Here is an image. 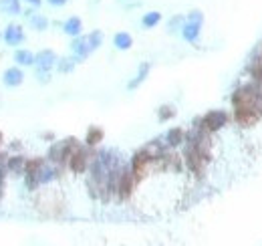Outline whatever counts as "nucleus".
Returning a JSON list of instances; mask_svg holds the SVG:
<instances>
[{
    "label": "nucleus",
    "mask_w": 262,
    "mask_h": 246,
    "mask_svg": "<svg viewBox=\"0 0 262 246\" xmlns=\"http://www.w3.org/2000/svg\"><path fill=\"white\" fill-rule=\"evenodd\" d=\"M34 63L38 67L40 73H49L55 65H57V55L53 51H40L36 57H34Z\"/></svg>",
    "instance_id": "obj_6"
},
{
    "label": "nucleus",
    "mask_w": 262,
    "mask_h": 246,
    "mask_svg": "<svg viewBox=\"0 0 262 246\" xmlns=\"http://www.w3.org/2000/svg\"><path fill=\"white\" fill-rule=\"evenodd\" d=\"M69 168L75 172V174H83L87 168H89V164H91V156H89V152L85 150V147H81V145H77L75 150H73V154L69 156Z\"/></svg>",
    "instance_id": "obj_5"
},
{
    "label": "nucleus",
    "mask_w": 262,
    "mask_h": 246,
    "mask_svg": "<svg viewBox=\"0 0 262 246\" xmlns=\"http://www.w3.org/2000/svg\"><path fill=\"white\" fill-rule=\"evenodd\" d=\"M159 20H161V14H159L157 10H151V12H147V14L141 18V24H143L145 28H153Z\"/></svg>",
    "instance_id": "obj_17"
},
{
    "label": "nucleus",
    "mask_w": 262,
    "mask_h": 246,
    "mask_svg": "<svg viewBox=\"0 0 262 246\" xmlns=\"http://www.w3.org/2000/svg\"><path fill=\"white\" fill-rule=\"evenodd\" d=\"M24 166H26V160L22 156H14L6 162V170L12 174H24Z\"/></svg>",
    "instance_id": "obj_13"
},
{
    "label": "nucleus",
    "mask_w": 262,
    "mask_h": 246,
    "mask_svg": "<svg viewBox=\"0 0 262 246\" xmlns=\"http://www.w3.org/2000/svg\"><path fill=\"white\" fill-rule=\"evenodd\" d=\"M73 67H75V61H71V59H63V61L59 63L61 73H69V71H73Z\"/></svg>",
    "instance_id": "obj_23"
},
{
    "label": "nucleus",
    "mask_w": 262,
    "mask_h": 246,
    "mask_svg": "<svg viewBox=\"0 0 262 246\" xmlns=\"http://www.w3.org/2000/svg\"><path fill=\"white\" fill-rule=\"evenodd\" d=\"M63 30H65V34H69V36H79V34H81V30H83V22H81V18H77V16L67 18V20H65V24H63Z\"/></svg>",
    "instance_id": "obj_11"
},
{
    "label": "nucleus",
    "mask_w": 262,
    "mask_h": 246,
    "mask_svg": "<svg viewBox=\"0 0 262 246\" xmlns=\"http://www.w3.org/2000/svg\"><path fill=\"white\" fill-rule=\"evenodd\" d=\"M2 162H4V156L0 154V168H2ZM4 166H6V164H4Z\"/></svg>",
    "instance_id": "obj_27"
},
{
    "label": "nucleus",
    "mask_w": 262,
    "mask_h": 246,
    "mask_svg": "<svg viewBox=\"0 0 262 246\" xmlns=\"http://www.w3.org/2000/svg\"><path fill=\"white\" fill-rule=\"evenodd\" d=\"M47 2H49L51 6H65L69 0H47Z\"/></svg>",
    "instance_id": "obj_25"
},
{
    "label": "nucleus",
    "mask_w": 262,
    "mask_h": 246,
    "mask_svg": "<svg viewBox=\"0 0 262 246\" xmlns=\"http://www.w3.org/2000/svg\"><path fill=\"white\" fill-rule=\"evenodd\" d=\"M186 139V133H184V129H180V127H176V129H169L167 133H165V147H178L182 141Z\"/></svg>",
    "instance_id": "obj_12"
},
{
    "label": "nucleus",
    "mask_w": 262,
    "mask_h": 246,
    "mask_svg": "<svg viewBox=\"0 0 262 246\" xmlns=\"http://www.w3.org/2000/svg\"><path fill=\"white\" fill-rule=\"evenodd\" d=\"M77 145H79V143H77V139H73V137H71V139H65V141H59V143H55V145L51 147L49 160L55 162V164H65Z\"/></svg>",
    "instance_id": "obj_3"
},
{
    "label": "nucleus",
    "mask_w": 262,
    "mask_h": 246,
    "mask_svg": "<svg viewBox=\"0 0 262 246\" xmlns=\"http://www.w3.org/2000/svg\"><path fill=\"white\" fill-rule=\"evenodd\" d=\"M200 30H202V22H198V20H186V24L182 26V36L188 42H196L200 38Z\"/></svg>",
    "instance_id": "obj_8"
},
{
    "label": "nucleus",
    "mask_w": 262,
    "mask_h": 246,
    "mask_svg": "<svg viewBox=\"0 0 262 246\" xmlns=\"http://www.w3.org/2000/svg\"><path fill=\"white\" fill-rule=\"evenodd\" d=\"M113 44H115L119 51H127V48H131V44H133V38H131L129 32H117V34L113 36Z\"/></svg>",
    "instance_id": "obj_14"
},
{
    "label": "nucleus",
    "mask_w": 262,
    "mask_h": 246,
    "mask_svg": "<svg viewBox=\"0 0 262 246\" xmlns=\"http://www.w3.org/2000/svg\"><path fill=\"white\" fill-rule=\"evenodd\" d=\"M71 48H73V53L77 55V59H87V57L91 55V46H89L87 36H79V38H75V40H73V44H71Z\"/></svg>",
    "instance_id": "obj_9"
},
{
    "label": "nucleus",
    "mask_w": 262,
    "mask_h": 246,
    "mask_svg": "<svg viewBox=\"0 0 262 246\" xmlns=\"http://www.w3.org/2000/svg\"><path fill=\"white\" fill-rule=\"evenodd\" d=\"M30 24H32V28H36V30H45V28L49 26V20H47L42 14H34V16H30Z\"/></svg>",
    "instance_id": "obj_21"
},
{
    "label": "nucleus",
    "mask_w": 262,
    "mask_h": 246,
    "mask_svg": "<svg viewBox=\"0 0 262 246\" xmlns=\"http://www.w3.org/2000/svg\"><path fill=\"white\" fill-rule=\"evenodd\" d=\"M234 115L240 125H244V127L254 125L262 117V105H236Z\"/></svg>",
    "instance_id": "obj_2"
},
{
    "label": "nucleus",
    "mask_w": 262,
    "mask_h": 246,
    "mask_svg": "<svg viewBox=\"0 0 262 246\" xmlns=\"http://www.w3.org/2000/svg\"><path fill=\"white\" fill-rule=\"evenodd\" d=\"M101 139H103V131H101L99 127H91L85 141H87V145H95V143H99Z\"/></svg>",
    "instance_id": "obj_19"
},
{
    "label": "nucleus",
    "mask_w": 262,
    "mask_h": 246,
    "mask_svg": "<svg viewBox=\"0 0 262 246\" xmlns=\"http://www.w3.org/2000/svg\"><path fill=\"white\" fill-rule=\"evenodd\" d=\"M188 20H198V22H204V14H202L200 10H192V12L188 14Z\"/></svg>",
    "instance_id": "obj_24"
},
{
    "label": "nucleus",
    "mask_w": 262,
    "mask_h": 246,
    "mask_svg": "<svg viewBox=\"0 0 262 246\" xmlns=\"http://www.w3.org/2000/svg\"><path fill=\"white\" fill-rule=\"evenodd\" d=\"M0 10L6 14H20V2L18 0H0Z\"/></svg>",
    "instance_id": "obj_16"
},
{
    "label": "nucleus",
    "mask_w": 262,
    "mask_h": 246,
    "mask_svg": "<svg viewBox=\"0 0 262 246\" xmlns=\"http://www.w3.org/2000/svg\"><path fill=\"white\" fill-rule=\"evenodd\" d=\"M147 73H149V63H143L141 67H139V73H137V77L133 79L129 83V89H135L139 83H143L145 81V77H147Z\"/></svg>",
    "instance_id": "obj_18"
},
{
    "label": "nucleus",
    "mask_w": 262,
    "mask_h": 246,
    "mask_svg": "<svg viewBox=\"0 0 262 246\" xmlns=\"http://www.w3.org/2000/svg\"><path fill=\"white\" fill-rule=\"evenodd\" d=\"M14 61L16 65H22V67H28V65H34V55L26 48H20L14 53Z\"/></svg>",
    "instance_id": "obj_15"
},
{
    "label": "nucleus",
    "mask_w": 262,
    "mask_h": 246,
    "mask_svg": "<svg viewBox=\"0 0 262 246\" xmlns=\"http://www.w3.org/2000/svg\"><path fill=\"white\" fill-rule=\"evenodd\" d=\"M87 40H89V46H91V51L99 48V46H101V42H103V34H101V30H93V32L87 36Z\"/></svg>",
    "instance_id": "obj_20"
},
{
    "label": "nucleus",
    "mask_w": 262,
    "mask_h": 246,
    "mask_svg": "<svg viewBox=\"0 0 262 246\" xmlns=\"http://www.w3.org/2000/svg\"><path fill=\"white\" fill-rule=\"evenodd\" d=\"M260 59H262V57H260Z\"/></svg>",
    "instance_id": "obj_29"
},
{
    "label": "nucleus",
    "mask_w": 262,
    "mask_h": 246,
    "mask_svg": "<svg viewBox=\"0 0 262 246\" xmlns=\"http://www.w3.org/2000/svg\"><path fill=\"white\" fill-rule=\"evenodd\" d=\"M0 141H2V133H0Z\"/></svg>",
    "instance_id": "obj_28"
},
{
    "label": "nucleus",
    "mask_w": 262,
    "mask_h": 246,
    "mask_svg": "<svg viewBox=\"0 0 262 246\" xmlns=\"http://www.w3.org/2000/svg\"><path fill=\"white\" fill-rule=\"evenodd\" d=\"M232 103L236 105H262V93L256 83H248L244 87H240L234 95H232Z\"/></svg>",
    "instance_id": "obj_1"
},
{
    "label": "nucleus",
    "mask_w": 262,
    "mask_h": 246,
    "mask_svg": "<svg viewBox=\"0 0 262 246\" xmlns=\"http://www.w3.org/2000/svg\"><path fill=\"white\" fill-rule=\"evenodd\" d=\"M226 121H228V115H226V111H220V109H214V111H208L204 117H202V125L200 127H204L208 133H214V131H218V129H222L224 125H226Z\"/></svg>",
    "instance_id": "obj_4"
},
{
    "label": "nucleus",
    "mask_w": 262,
    "mask_h": 246,
    "mask_svg": "<svg viewBox=\"0 0 262 246\" xmlns=\"http://www.w3.org/2000/svg\"><path fill=\"white\" fill-rule=\"evenodd\" d=\"M4 42L6 44H10V46H16V44H20L22 40H24V32H22V26H18V24H8L6 28H4Z\"/></svg>",
    "instance_id": "obj_7"
},
{
    "label": "nucleus",
    "mask_w": 262,
    "mask_h": 246,
    "mask_svg": "<svg viewBox=\"0 0 262 246\" xmlns=\"http://www.w3.org/2000/svg\"><path fill=\"white\" fill-rule=\"evenodd\" d=\"M2 81H4V85H6V87H18V85H22L24 75H22V71H20V69L12 67V69H6V73H4V77H2Z\"/></svg>",
    "instance_id": "obj_10"
},
{
    "label": "nucleus",
    "mask_w": 262,
    "mask_h": 246,
    "mask_svg": "<svg viewBox=\"0 0 262 246\" xmlns=\"http://www.w3.org/2000/svg\"><path fill=\"white\" fill-rule=\"evenodd\" d=\"M24 2H28V4H32V6H40V0H24Z\"/></svg>",
    "instance_id": "obj_26"
},
{
    "label": "nucleus",
    "mask_w": 262,
    "mask_h": 246,
    "mask_svg": "<svg viewBox=\"0 0 262 246\" xmlns=\"http://www.w3.org/2000/svg\"><path fill=\"white\" fill-rule=\"evenodd\" d=\"M173 115H176V109L169 107V105H163V107L159 109V119H161V121H167V119H171Z\"/></svg>",
    "instance_id": "obj_22"
}]
</instances>
